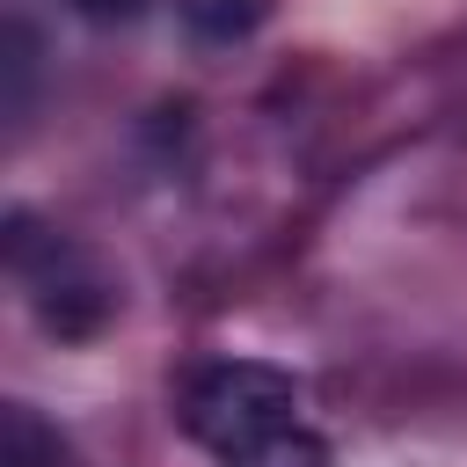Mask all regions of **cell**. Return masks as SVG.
<instances>
[{
  "label": "cell",
  "instance_id": "277c9868",
  "mask_svg": "<svg viewBox=\"0 0 467 467\" xmlns=\"http://www.w3.org/2000/svg\"><path fill=\"white\" fill-rule=\"evenodd\" d=\"M73 7H80V15H102V22H109V15H139V0H73Z\"/></svg>",
  "mask_w": 467,
  "mask_h": 467
},
{
  "label": "cell",
  "instance_id": "6da1fadb",
  "mask_svg": "<svg viewBox=\"0 0 467 467\" xmlns=\"http://www.w3.org/2000/svg\"><path fill=\"white\" fill-rule=\"evenodd\" d=\"M182 431L219 467H336L328 438L306 423V394L285 365L263 358H219L182 379L175 401Z\"/></svg>",
  "mask_w": 467,
  "mask_h": 467
},
{
  "label": "cell",
  "instance_id": "3957f363",
  "mask_svg": "<svg viewBox=\"0 0 467 467\" xmlns=\"http://www.w3.org/2000/svg\"><path fill=\"white\" fill-rule=\"evenodd\" d=\"M51 460H58V438L22 401H7L0 409V467H51Z\"/></svg>",
  "mask_w": 467,
  "mask_h": 467
},
{
  "label": "cell",
  "instance_id": "7a4b0ae2",
  "mask_svg": "<svg viewBox=\"0 0 467 467\" xmlns=\"http://www.w3.org/2000/svg\"><path fill=\"white\" fill-rule=\"evenodd\" d=\"M7 263H15L29 306H36V321H44L51 336H95V328H102V314H109V277H102L73 241L36 234L29 219H15Z\"/></svg>",
  "mask_w": 467,
  "mask_h": 467
}]
</instances>
